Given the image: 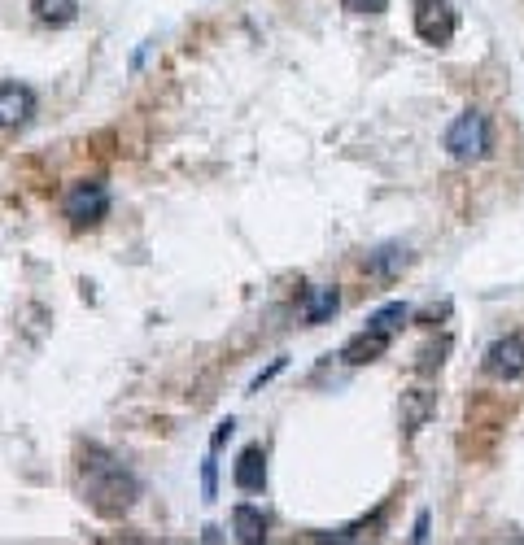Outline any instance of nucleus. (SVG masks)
<instances>
[{
  "label": "nucleus",
  "instance_id": "12",
  "mask_svg": "<svg viewBox=\"0 0 524 545\" xmlns=\"http://www.w3.org/2000/svg\"><path fill=\"white\" fill-rule=\"evenodd\" d=\"M232 532H236V541H245V545H262L267 541V515L249 502L232 506Z\"/></svg>",
  "mask_w": 524,
  "mask_h": 545
},
{
  "label": "nucleus",
  "instance_id": "13",
  "mask_svg": "<svg viewBox=\"0 0 524 545\" xmlns=\"http://www.w3.org/2000/svg\"><path fill=\"white\" fill-rule=\"evenodd\" d=\"M35 22H44V27H70V22L79 18V0H27Z\"/></svg>",
  "mask_w": 524,
  "mask_h": 545
},
{
  "label": "nucleus",
  "instance_id": "5",
  "mask_svg": "<svg viewBox=\"0 0 524 545\" xmlns=\"http://www.w3.org/2000/svg\"><path fill=\"white\" fill-rule=\"evenodd\" d=\"M40 109V96L27 83H0V131H18L27 127Z\"/></svg>",
  "mask_w": 524,
  "mask_h": 545
},
{
  "label": "nucleus",
  "instance_id": "18",
  "mask_svg": "<svg viewBox=\"0 0 524 545\" xmlns=\"http://www.w3.org/2000/svg\"><path fill=\"white\" fill-rule=\"evenodd\" d=\"M411 537H415V541H428V511L415 519V532H411Z\"/></svg>",
  "mask_w": 524,
  "mask_h": 545
},
{
  "label": "nucleus",
  "instance_id": "10",
  "mask_svg": "<svg viewBox=\"0 0 524 545\" xmlns=\"http://www.w3.org/2000/svg\"><path fill=\"white\" fill-rule=\"evenodd\" d=\"M407 262H411V253L402 245H380V249H372L363 258V271L372 275V280H393V275H398Z\"/></svg>",
  "mask_w": 524,
  "mask_h": 545
},
{
  "label": "nucleus",
  "instance_id": "7",
  "mask_svg": "<svg viewBox=\"0 0 524 545\" xmlns=\"http://www.w3.org/2000/svg\"><path fill=\"white\" fill-rule=\"evenodd\" d=\"M232 484L241 493H262V489H267V454H262V445L241 450V458H236V467H232Z\"/></svg>",
  "mask_w": 524,
  "mask_h": 545
},
{
  "label": "nucleus",
  "instance_id": "6",
  "mask_svg": "<svg viewBox=\"0 0 524 545\" xmlns=\"http://www.w3.org/2000/svg\"><path fill=\"white\" fill-rule=\"evenodd\" d=\"M485 371L494 380H524V336H498V341L485 349Z\"/></svg>",
  "mask_w": 524,
  "mask_h": 545
},
{
  "label": "nucleus",
  "instance_id": "4",
  "mask_svg": "<svg viewBox=\"0 0 524 545\" xmlns=\"http://www.w3.org/2000/svg\"><path fill=\"white\" fill-rule=\"evenodd\" d=\"M411 27H415V35H420L424 44L442 48V44L455 40V31H459V14L450 9V0H415Z\"/></svg>",
  "mask_w": 524,
  "mask_h": 545
},
{
  "label": "nucleus",
  "instance_id": "16",
  "mask_svg": "<svg viewBox=\"0 0 524 545\" xmlns=\"http://www.w3.org/2000/svg\"><path fill=\"white\" fill-rule=\"evenodd\" d=\"M284 367H289V358H276V362H271V367H267V371H258V375H254V380H249V393H262V389H267V384H271V380H276V375H280Z\"/></svg>",
  "mask_w": 524,
  "mask_h": 545
},
{
  "label": "nucleus",
  "instance_id": "11",
  "mask_svg": "<svg viewBox=\"0 0 524 545\" xmlns=\"http://www.w3.org/2000/svg\"><path fill=\"white\" fill-rule=\"evenodd\" d=\"M433 415H437V393H428V389L402 393V428L407 432H420Z\"/></svg>",
  "mask_w": 524,
  "mask_h": 545
},
{
  "label": "nucleus",
  "instance_id": "8",
  "mask_svg": "<svg viewBox=\"0 0 524 545\" xmlns=\"http://www.w3.org/2000/svg\"><path fill=\"white\" fill-rule=\"evenodd\" d=\"M337 306H341L337 284H315V288H306V297H302V319H306V327L328 323L332 314H337Z\"/></svg>",
  "mask_w": 524,
  "mask_h": 545
},
{
  "label": "nucleus",
  "instance_id": "9",
  "mask_svg": "<svg viewBox=\"0 0 524 545\" xmlns=\"http://www.w3.org/2000/svg\"><path fill=\"white\" fill-rule=\"evenodd\" d=\"M389 345H393V336H389V332H376V327H363V332H359L350 345L341 349V358L350 362V367H363V362H376V358L385 354Z\"/></svg>",
  "mask_w": 524,
  "mask_h": 545
},
{
  "label": "nucleus",
  "instance_id": "1",
  "mask_svg": "<svg viewBox=\"0 0 524 545\" xmlns=\"http://www.w3.org/2000/svg\"><path fill=\"white\" fill-rule=\"evenodd\" d=\"M79 489L83 502L92 506L101 519H123L140 498V480L123 458L101 450V445H88L79 463Z\"/></svg>",
  "mask_w": 524,
  "mask_h": 545
},
{
  "label": "nucleus",
  "instance_id": "17",
  "mask_svg": "<svg viewBox=\"0 0 524 545\" xmlns=\"http://www.w3.org/2000/svg\"><path fill=\"white\" fill-rule=\"evenodd\" d=\"M341 9H350V14H385L389 0H341Z\"/></svg>",
  "mask_w": 524,
  "mask_h": 545
},
{
  "label": "nucleus",
  "instance_id": "14",
  "mask_svg": "<svg viewBox=\"0 0 524 545\" xmlns=\"http://www.w3.org/2000/svg\"><path fill=\"white\" fill-rule=\"evenodd\" d=\"M407 319H411V306H407V301H389V306H380L372 319H367V327H376V332H389V336H393Z\"/></svg>",
  "mask_w": 524,
  "mask_h": 545
},
{
  "label": "nucleus",
  "instance_id": "3",
  "mask_svg": "<svg viewBox=\"0 0 524 545\" xmlns=\"http://www.w3.org/2000/svg\"><path fill=\"white\" fill-rule=\"evenodd\" d=\"M446 153L455 157V162H481L485 153H490V118L481 114V109H463V114L450 123L446 131Z\"/></svg>",
  "mask_w": 524,
  "mask_h": 545
},
{
  "label": "nucleus",
  "instance_id": "2",
  "mask_svg": "<svg viewBox=\"0 0 524 545\" xmlns=\"http://www.w3.org/2000/svg\"><path fill=\"white\" fill-rule=\"evenodd\" d=\"M110 205H114V192L105 179H75L62 192V218L70 227H101L110 218Z\"/></svg>",
  "mask_w": 524,
  "mask_h": 545
},
{
  "label": "nucleus",
  "instance_id": "15",
  "mask_svg": "<svg viewBox=\"0 0 524 545\" xmlns=\"http://www.w3.org/2000/svg\"><path fill=\"white\" fill-rule=\"evenodd\" d=\"M201 498L206 502L219 498V450H210L206 463H201Z\"/></svg>",
  "mask_w": 524,
  "mask_h": 545
}]
</instances>
